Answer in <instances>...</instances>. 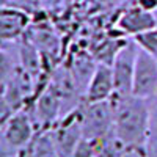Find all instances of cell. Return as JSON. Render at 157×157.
Listing matches in <instances>:
<instances>
[{
    "mask_svg": "<svg viewBox=\"0 0 157 157\" xmlns=\"http://www.w3.org/2000/svg\"><path fill=\"white\" fill-rule=\"evenodd\" d=\"M0 157H24V149L11 146L0 134Z\"/></svg>",
    "mask_w": 157,
    "mask_h": 157,
    "instance_id": "obj_18",
    "label": "cell"
},
{
    "mask_svg": "<svg viewBox=\"0 0 157 157\" xmlns=\"http://www.w3.org/2000/svg\"><path fill=\"white\" fill-rule=\"evenodd\" d=\"M132 39L135 41V44L138 46L140 50L157 58V27L143 32V33L134 36Z\"/></svg>",
    "mask_w": 157,
    "mask_h": 157,
    "instance_id": "obj_15",
    "label": "cell"
},
{
    "mask_svg": "<svg viewBox=\"0 0 157 157\" xmlns=\"http://www.w3.org/2000/svg\"><path fill=\"white\" fill-rule=\"evenodd\" d=\"M24 36L41 52L44 61H47L50 58H57L60 55L61 41H60L58 35L55 32H52L50 29L43 27V25H36V27L30 25Z\"/></svg>",
    "mask_w": 157,
    "mask_h": 157,
    "instance_id": "obj_10",
    "label": "cell"
},
{
    "mask_svg": "<svg viewBox=\"0 0 157 157\" xmlns=\"http://www.w3.org/2000/svg\"><path fill=\"white\" fill-rule=\"evenodd\" d=\"M143 155L145 157H157V140H149L145 148H143Z\"/></svg>",
    "mask_w": 157,
    "mask_h": 157,
    "instance_id": "obj_20",
    "label": "cell"
},
{
    "mask_svg": "<svg viewBox=\"0 0 157 157\" xmlns=\"http://www.w3.org/2000/svg\"><path fill=\"white\" fill-rule=\"evenodd\" d=\"M154 14H155V21H157V11H155V13H154Z\"/></svg>",
    "mask_w": 157,
    "mask_h": 157,
    "instance_id": "obj_23",
    "label": "cell"
},
{
    "mask_svg": "<svg viewBox=\"0 0 157 157\" xmlns=\"http://www.w3.org/2000/svg\"><path fill=\"white\" fill-rule=\"evenodd\" d=\"M148 101V120H149V140H157V93Z\"/></svg>",
    "mask_w": 157,
    "mask_h": 157,
    "instance_id": "obj_16",
    "label": "cell"
},
{
    "mask_svg": "<svg viewBox=\"0 0 157 157\" xmlns=\"http://www.w3.org/2000/svg\"><path fill=\"white\" fill-rule=\"evenodd\" d=\"M0 134L11 146L17 149H25L38 132L29 110L21 109L8 118V121L0 129Z\"/></svg>",
    "mask_w": 157,
    "mask_h": 157,
    "instance_id": "obj_6",
    "label": "cell"
},
{
    "mask_svg": "<svg viewBox=\"0 0 157 157\" xmlns=\"http://www.w3.org/2000/svg\"><path fill=\"white\" fill-rule=\"evenodd\" d=\"M96 152V140L82 138L72 157H94Z\"/></svg>",
    "mask_w": 157,
    "mask_h": 157,
    "instance_id": "obj_17",
    "label": "cell"
},
{
    "mask_svg": "<svg viewBox=\"0 0 157 157\" xmlns=\"http://www.w3.org/2000/svg\"><path fill=\"white\" fill-rule=\"evenodd\" d=\"M138 54V46L132 38H129L124 46L116 54L113 63L110 64L113 72V83H115V94L116 96H127L132 94V80L135 71V61Z\"/></svg>",
    "mask_w": 157,
    "mask_h": 157,
    "instance_id": "obj_3",
    "label": "cell"
},
{
    "mask_svg": "<svg viewBox=\"0 0 157 157\" xmlns=\"http://www.w3.org/2000/svg\"><path fill=\"white\" fill-rule=\"evenodd\" d=\"M14 113L11 110V107L8 105V102L5 101L3 94H0V129L3 127V124L8 121V118Z\"/></svg>",
    "mask_w": 157,
    "mask_h": 157,
    "instance_id": "obj_19",
    "label": "cell"
},
{
    "mask_svg": "<svg viewBox=\"0 0 157 157\" xmlns=\"http://www.w3.org/2000/svg\"><path fill=\"white\" fill-rule=\"evenodd\" d=\"M120 157H145V155H143V149H126Z\"/></svg>",
    "mask_w": 157,
    "mask_h": 157,
    "instance_id": "obj_22",
    "label": "cell"
},
{
    "mask_svg": "<svg viewBox=\"0 0 157 157\" xmlns=\"http://www.w3.org/2000/svg\"><path fill=\"white\" fill-rule=\"evenodd\" d=\"M135 3L146 11H151V13L157 11V0H135Z\"/></svg>",
    "mask_w": 157,
    "mask_h": 157,
    "instance_id": "obj_21",
    "label": "cell"
},
{
    "mask_svg": "<svg viewBox=\"0 0 157 157\" xmlns=\"http://www.w3.org/2000/svg\"><path fill=\"white\" fill-rule=\"evenodd\" d=\"M157 93V58L138 49L132 94L141 99H149Z\"/></svg>",
    "mask_w": 157,
    "mask_h": 157,
    "instance_id": "obj_5",
    "label": "cell"
},
{
    "mask_svg": "<svg viewBox=\"0 0 157 157\" xmlns=\"http://www.w3.org/2000/svg\"><path fill=\"white\" fill-rule=\"evenodd\" d=\"M11 44L13 43H0V94H3L6 83L13 77L16 68L19 66L17 43L14 44V47H10Z\"/></svg>",
    "mask_w": 157,
    "mask_h": 157,
    "instance_id": "obj_12",
    "label": "cell"
},
{
    "mask_svg": "<svg viewBox=\"0 0 157 157\" xmlns=\"http://www.w3.org/2000/svg\"><path fill=\"white\" fill-rule=\"evenodd\" d=\"M24 157H60L52 138L49 135V130L38 132L32 143L24 149Z\"/></svg>",
    "mask_w": 157,
    "mask_h": 157,
    "instance_id": "obj_13",
    "label": "cell"
},
{
    "mask_svg": "<svg viewBox=\"0 0 157 157\" xmlns=\"http://www.w3.org/2000/svg\"><path fill=\"white\" fill-rule=\"evenodd\" d=\"M115 107L113 134L129 149H143L149 141L148 101L134 94L112 96Z\"/></svg>",
    "mask_w": 157,
    "mask_h": 157,
    "instance_id": "obj_1",
    "label": "cell"
},
{
    "mask_svg": "<svg viewBox=\"0 0 157 157\" xmlns=\"http://www.w3.org/2000/svg\"><path fill=\"white\" fill-rule=\"evenodd\" d=\"M32 17L27 10L0 6V43H14L25 35Z\"/></svg>",
    "mask_w": 157,
    "mask_h": 157,
    "instance_id": "obj_8",
    "label": "cell"
},
{
    "mask_svg": "<svg viewBox=\"0 0 157 157\" xmlns=\"http://www.w3.org/2000/svg\"><path fill=\"white\" fill-rule=\"evenodd\" d=\"M96 66H98V61L94 60V57L91 54H85V52H78L68 66L74 82L82 94H85V90L91 80V77H93Z\"/></svg>",
    "mask_w": 157,
    "mask_h": 157,
    "instance_id": "obj_11",
    "label": "cell"
},
{
    "mask_svg": "<svg viewBox=\"0 0 157 157\" xmlns=\"http://www.w3.org/2000/svg\"><path fill=\"white\" fill-rule=\"evenodd\" d=\"M115 27H116V32L121 36L134 38L143 32L157 27V21H155L154 13L143 10L134 2L130 6L124 8L120 13V16L116 17Z\"/></svg>",
    "mask_w": 157,
    "mask_h": 157,
    "instance_id": "obj_7",
    "label": "cell"
},
{
    "mask_svg": "<svg viewBox=\"0 0 157 157\" xmlns=\"http://www.w3.org/2000/svg\"><path fill=\"white\" fill-rule=\"evenodd\" d=\"M82 135L88 140H101L113 132L115 107L112 98L101 102H85L78 107Z\"/></svg>",
    "mask_w": 157,
    "mask_h": 157,
    "instance_id": "obj_2",
    "label": "cell"
},
{
    "mask_svg": "<svg viewBox=\"0 0 157 157\" xmlns=\"http://www.w3.org/2000/svg\"><path fill=\"white\" fill-rule=\"evenodd\" d=\"M115 94V83H113V72L109 64L98 63L93 72V77L85 90L83 101L85 102H101L107 101Z\"/></svg>",
    "mask_w": 157,
    "mask_h": 157,
    "instance_id": "obj_9",
    "label": "cell"
},
{
    "mask_svg": "<svg viewBox=\"0 0 157 157\" xmlns=\"http://www.w3.org/2000/svg\"><path fill=\"white\" fill-rule=\"evenodd\" d=\"M49 135H50L52 143H54V146L60 157H72L75 152V148L78 146L80 140L83 138L78 109L75 112L66 115L64 118H61L49 130Z\"/></svg>",
    "mask_w": 157,
    "mask_h": 157,
    "instance_id": "obj_4",
    "label": "cell"
},
{
    "mask_svg": "<svg viewBox=\"0 0 157 157\" xmlns=\"http://www.w3.org/2000/svg\"><path fill=\"white\" fill-rule=\"evenodd\" d=\"M126 149H129V148L112 132L107 137L96 140L94 157H120Z\"/></svg>",
    "mask_w": 157,
    "mask_h": 157,
    "instance_id": "obj_14",
    "label": "cell"
}]
</instances>
